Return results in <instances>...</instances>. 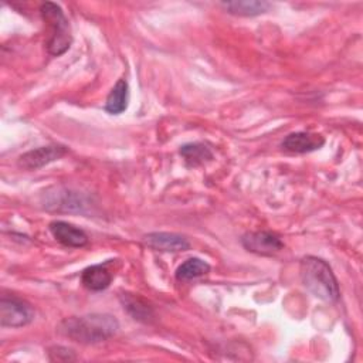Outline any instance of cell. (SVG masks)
I'll list each match as a JSON object with an SVG mask.
<instances>
[{
	"mask_svg": "<svg viewBox=\"0 0 363 363\" xmlns=\"http://www.w3.org/2000/svg\"><path fill=\"white\" fill-rule=\"evenodd\" d=\"M325 138L312 132H294L289 133L281 143V146L292 153H308L318 150L323 146Z\"/></svg>",
	"mask_w": 363,
	"mask_h": 363,
	"instance_id": "ba28073f",
	"label": "cell"
},
{
	"mask_svg": "<svg viewBox=\"0 0 363 363\" xmlns=\"http://www.w3.org/2000/svg\"><path fill=\"white\" fill-rule=\"evenodd\" d=\"M129 86L125 79H118L106 96L105 111L111 115H119L128 108Z\"/></svg>",
	"mask_w": 363,
	"mask_h": 363,
	"instance_id": "7c38bea8",
	"label": "cell"
},
{
	"mask_svg": "<svg viewBox=\"0 0 363 363\" xmlns=\"http://www.w3.org/2000/svg\"><path fill=\"white\" fill-rule=\"evenodd\" d=\"M119 329V322L109 313H88L64 319L58 332L65 337L82 343H99L112 337Z\"/></svg>",
	"mask_w": 363,
	"mask_h": 363,
	"instance_id": "6da1fadb",
	"label": "cell"
},
{
	"mask_svg": "<svg viewBox=\"0 0 363 363\" xmlns=\"http://www.w3.org/2000/svg\"><path fill=\"white\" fill-rule=\"evenodd\" d=\"M210 272V265L204 259L200 258H189L183 264H180L176 269L177 281H190L199 277H203Z\"/></svg>",
	"mask_w": 363,
	"mask_h": 363,
	"instance_id": "9a60e30c",
	"label": "cell"
},
{
	"mask_svg": "<svg viewBox=\"0 0 363 363\" xmlns=\"http://www.w3.org/2000/svg\"><path fill=\"white\" fill-rule=\"evenodd\" d=\"M242 247L258 255H274L284 248L281 237L271 231H254L247 233L241 238Z\"/></svg>",
	"mask_w": 363,
	"mask_h": 363,
	"instance_id": "5b68a950",
	"label": "cell"
},
{
	"mask_svg": "<svg viewBox=\"0 0 363 363\" xmlns=\"http://www.w3.org/2000/svg\"><path fill=\"white\" fill-rule=\"evenodd\" d=\"M121 303L123 305V309L136 320L139 322H150L155 316L152 306L143 301L140 296L133 294H121L119 296Z\"/></svg>",
	"mask_w": 363,
	"mask_h": 363,
	"instance_id": "8fae6325",
	"label": "cell"
},
{
	"mask_svg": "<svg viewBox=\"0 0 363 363\" xmlns=\"http://www.w3.org/2000/svg\"><path fill=\"white\" fill-rule=\"evenodd\" d=\"M34 319L33 308L17 298L3 296L0 301V323L9 328H21Z\"/></svg>",
	"mask_w": 363,
	"mask_h": 363,
	"instance_id": "277c9868",
	"label": "cell"
},
{
	"mask_svg": "<svg viewBox=\"0 0 363 363\" xmlns=\"http://www.w3.org/2000/svg\"><path fill=\"white\" fill-rule=\"evenodd\" d=\"M299 272L303 286L313 296L325 302H336L339 299V285L326 261L308 255L302 258Z\"/></svg>",
	"mask_w": 363,
	"mask_h": 363,
	"instance_id": "7a4b0ae2",
	"label": "cell"
},
{
	"mask_svg": "<svg viewBox=\"0 0 363 363\" xmlns=\"http://www.w3.org/2000/svg\"><path fill=\"white\" fill-rule=\"evenodd\" d=\"M221 6L234 16H244V17H252L265 13L271 4L268 1H259V0H238V1H225L221 3Z\"/></svg>",
	"mask_w": 363,
	"mask_h": 363,
	"instance_id": "4fadbf2b",
	"label": "cell"
},
{
	"mask_svg": "<svg viewBox=\"0 0 363 363\" xmlns=\"http://www.w3.org/2000/svg\"><path fill=\"white\" fill-rule=\"evenodd\" d=\"M67 153V149L60 145H48L41 146L33 150L23 153L18 157V166L26 170H35L40 169L54 160H58Z\"/></svg>",
	"mask_w": 363,
	"mask_h": 363,
	"instance_id": "8992f818",
	"label": "cell"
},
{
	"mask_svg": "<svg viewBox=\"0 0 363 363\" xmlns=\"http://www.w3.org/2000/svg\"><path fill=\"white\" fill-rule=\"evenodd\" d=\"M50 231H51L52 237L65 247L79 248V247H84L88 244L86 234L81 228H78L67 221L57 220V221L50 223Z\"/></svg>",
	"mask_w": 363,
	"mask_h": 363,
	"instance_id": "9c48e42d",
	"label": "cell"
},
{
	"mask_svg": "<svg viewBox=\"0 0 363 363\" xmlns=\"http://www.w3.org/2000/svg\"><path fill=\"white\" fill-rule=\"evenodd\" d=\"M143 242L152 250L163 252H177L190 248L189 240L176 233H149L143 237Z\"/></svg>",
	"mask_w": 363,
	"mask_h": 363,
	"instance_id": "52a82bcc",
	"label": "cell"
},
{
	"mask_svg": "<svg viewBox=\"0 0 363 363\" xmlns=\"http://www.w3.org/2000/svg\"><path fill=\"white\" fill-rule=\"evenodd\" d=\"M40 13L50 28V37L45 44L47 51L54 57L62 55L72 41L71 27L62 9L57 3L45 1L41 4Z\"/></svg>",
	"mask_w": 363,
	"mask_h": 363,
	"instance_id": "3957f363",
	"label": "cell"
},
{
	"mask_svg": "<svg viewBox=\"0 0 363 363\" xmlns=\"http://www.w3.org/2000/svg\"><path fill=\"white\" fill-rule=\"evenodd\" d=\"M180 155L183 156L187 166L196 167L213 159V152L204 143H186L180 147Z\"/></svg>",
	"mask_w": 363,
	"mask_h": 363,
	"instance_id": "5bb4252c",
	"label": "cell"
},
{
	"mask_svg": "<svg viewBox=\"0 0 363 363\" xmlns=\"http://www.w3.org/2000/svg\"><path fill=\"white\" fill-rule=\"evenodd\" d=\"M109 262L105 264H95L91 267H86L81 274V282L82 285L89 291H104L106 289L113 278V274L108 268Z\"/></svg>",
	"mask_w": 363,
	"mask_h": 363,
	"instance_id": "30bf717a",
	"label": "cell"
}]
</instances>
